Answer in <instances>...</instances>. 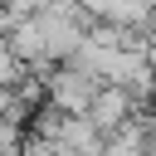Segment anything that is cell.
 <instances>
[{
    "label": "cell",
    "mask_w": 156,
    "mask_h": 156,
    "mask_svg": "<svg viewBox=\"0 0 156 156\" xmlns=\"http://www.w3.org/2000/svg\"><path fill=\"white\" fill-rule=\"evenodd\" d=\"M98 88H102V78L88 73V68H78V63L44 68V102L58 107V112H88V102H93Z\"/></svg>",
    "instance_id": "obj_1"
},
{
    "label": "cell",
    "mask_w": 156,
    "mask_h": 156,
    "mask_svg": "<svg viewBox=\"0 0 156 156\" xmlns=\"http://www.w3.org/2000/svg\"><path fill=\"white\" fill-rule=\"evenodd\" d=\"M136 107H141V102H136L127 88H117V83H102V88L93 93V102H88V112H83V117H88V122H93L102 136H112V132H117V127H122V122H127Z\"/></svg>",
    "instance_id": "obj_2"
},
{
    "label": "cell",
    "mask_w": 156,
    "mask_h": 156,
    "mask_svg": "<svg viewBox=\"0 0 156 156\" xmlns=\"http://www.w3.org/2000/svg\"><path fill=\"white\" fill-rule=\"evenodd\" d=\"M20 146H24V127L0 117V156H20Z\"/></svg>",
    "instance_id": "obj_3"
}]
</instances>
